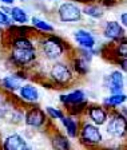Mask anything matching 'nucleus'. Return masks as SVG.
<instances>
[{"instance_id": "nucleus-26", "label": "nucleus", "mask_w": 127, "mask_h": 150, "mask_svg": "<svg viewBox=\"0 0 127 150\" xmlns=\"http://www.w3.org/2000/svg\"><path fill=\"white\" fill-rule=\"evenodd\" d=\"M46 114L48 118L54 119V121H56V119H62L63 115H64V111H63L62 109H59V107H52V106H47L46 107Z\"/></svg>"}, {"instance_id": "nucleus-24", "label": "nucleus", "mask_w": 127, "mask_h": 150, "mask_svg": "<svg viewBox=\"0 0 127 150\" xmlns=\"http://www.w3.org/2000/svg\"><path fill=\"white\" fill-rule=\"evenodd\" d=\"M111 52H112V56L116 58V62H118L119 59H122V58H127V40H126V38L122 39V40H119V42H115V46H114Z\"/></svg>"}, {"instance_id": "nucleus-8", "label": "nucleus", "mask_w": 127, "mask_h": 150, "mask_svg": "<svg viewBox=\"0 0 127 150\" xmlns=\"http://www.w3.org/2000/svg\"><path fill=\"white\" fill-rule=\"evenodd\" d=\"M103 36L115 43L126 38V30L121 23L115 22V20H109L103 25Z\"/></svg>"}, {"instance_id": "nucleus-17", "label": "nucleus", "mask_w": 127, "mask_h": 150, "mask_svg": "<svg viewBox=\"0 0 127 150\" xmlns=\"http://www.w3.org/2000/svg\"><path fill=\"white\" fill-rule=\"evenodd\" d=\"M127 97L124 93H119V94H110L109 97H106L103 99V106L107 110L111 109H116V107H121L123 103H126Z\"/></svg>"}, {"instance_id": "nucleus-9", "label": "nucleus", "mask_w": 127, "mask_h": 150, "mask_svg": "<svg viewBox=\"0 0 127 150\" xmlns=\"http://www.w3.org/2000/svg\"><path fill=\"white\" fill-rule=\"evenodd\" d=\"M86 114L90 118V121L95 123L96 126L104 125L107 122V118H109V110L103 105L100 106V105H90L88 103V106L86 109Z\"/></svg>"}, {"instance_id": "nucleus-22", "label": "nucleus", "mask_w": 127, "mask_h": 150, "mask_svg": "<svg viewBox=\"0 0 127 150\" xmlns=\"http://www.w3.org/2000/svg\"><path fill=\"white\" fill-rule=\"evenodd\" d=\"M72 66H74V70L78 72V75H80V76H86V75L90 72V62L84 60L80 56L74 58Z\"/></svg>"}, {"instance_id": "nucleus-5", "label": "nucleus", "mask_w": 127, "mask_h": 150, "mask_svg": "<svg viewBox=\"0 0 127 150\" xmlns=\"http://www.w3.org/2000/svg\"><path fill=\"white\" fill-rule=\"evenodd\" d=\"M37 59L36 48H11L9 60L19 69H24L28 66H32Z\"/></svg>"}, {"instance_id": "nucleus-13", "label": "nucleus", "mask_w": 127, "mask_h": 150, "mask_svg": "<svg viewBox=\"0 0 127 150\" xmlns=\"http://www.w3.org/2000/svg\"><path fill=\"white\" fill-rule=\"evenodd\" d=\"M19 97L22 98L23 102L27 103H37L39 102V90H37L36 86L34 84H22L20 88H19Z\"/></svg>"}, {"instance_id": "nucleus-1", "label": "nucleus", "mask_w": 127, "mask_h": 150, "mask_svg": "<svg viewBox=\"0 0 127 150\" xmlns=\"http://www.w3.org/2000/svg\"><path fill=\"white\" fill-rule=\"evenodd\" d=\"M68 44L63 40L60 36L48 34V36H44L40 40V50L44 58L48 60H56L60 59L64 52L67 51Z\"/></svg>"}, {"instance_id": "nucleus-32", "label": "nucleus", "mask_w": 127, "mask_h": 150, "mask_svg": "<svg viewBox=\"0 0 127 150\" xmlns=\"http://www.w3.org/2000/svg\"><path fill=\"white\" fill-rule=\"evenodd\" d=\"M3 34V27H1V25H0V35Z\"/></svg>"}, {"instance_id": "nucleus-29", "label": "nucleus", "mask_w": 127, "mask_h": 150, "mask_svg": "<svg viewBox=\"0 0 127 150\" xmlns=\"http://www.w3.org/2000/svg\"><path fill=\"white\" fill-rule=\"evenodd\" d=\"M119 18H121V24L126 28L127 27V12H122Z\"/></svg>"}, {"instance_id": "nucleus-7", "label": "nucleus", "mask_w": 127, "mask_h": 150, "mask_svg": "<svg viewBox=\"0 0 127 150\" xmlns=\"http://www.w3.org/2000/svg\"><path fill=\"white\" fill-rule=\"evenodd\" d=\"M23 119H24V123L28 127L42 129L47 123V114L43 109L35 106V107H30L25 111Z\"/></svg>"}, {"instance_id": "nucleus-11", "label": "nucleus", "mask_w": 127, "mask_h": 150, "mask_svg": "<svg viewBox=\"0 0 127 150\" xmlns=\"http://www.w3.org/2000/svg\"><path fill=\"white\" fill-rule=\"evenodd\" d=\"M74 39L78 47H82V48H94L96 44V38L92 35V32L83 28H79L74 32Z\"/></svg>"}, {"instance_id": "nucleus-14", "label": "nucleus", "mask_w": 127, "mask_h": 150, "mask_svg": "<svg viewBox=\"0 0 127 150\" xmlns=\"http://www.w3.org/2000/svg\"><path fill=\"white\" fill-rule=\"evenodd\" d=\"M60 122H62V125L64 126L66 135H67L68 138H72V139L78 138L80 125H79V121L76 119V117H74V115H66V114H64V115H63V118L60 119Z\"/></svg>"}, {"instance_id": "nucleus-10", "label": "nucleus", "mask_w": 127, "mask_h": 150, "mask_svg": "<svg viewBox=\"0 0 127 150\" xmlns=\"http://www.w3.org/2000/svg\"><path fill=\"white\" fill-rule=\"evenodd\" d=\"M124 87V75L121 70H114L110 72V75L106 79V88L110 91V94H119L123 93Z\"/></svg>"}, {"instance_id": "nucleus-19", "label": "nucleus", "mask_w": 127, "mask_h": 150, "mask_svg": "<svg viewBox=\"0 0 127 150\" xmlns=\"http://www.w3.org/2000/svg\"><path fill=\"white\" fill-rule=\"evenodd\" d=\"M9 16L12 19V22L16 24H27L30 18H28V13L25 9H23L22 7H13L11 6V12Z\"/></svg>"}, {"instance_id": "nucleus-3", "label": "nucleus", "mask_w": 127, "mask_h": 150, "mask_svg": "<svg viewBox=\"0 0 127 150\" xmlns=\"http://www.w3.org/2000/svg\"><path fill=\"white\" fill-rule=\"evenodd\" d=\"M106 125L107 134L112 138L122 139L126 137V117L115 109L109 110V118Z\"/></svg>"}, {"instance_id": "nucleus-27", "label": "nucleus", "mask_w": 127, "mask_h": 150, "mask_svg": "<svg viewBox=\"0 0 127 150\" xmlns=\"http://www.w3.org/2000/svg\"><path fill=\"white\" fill-rule=\"evenodd\" d=\"M12 24H15V23L12 22V19H11L9 13H6L0 9V25H1L3 28H7V27H9V25H12Z\"/></svg>"}, {"instance_id": "nucleus-20", "label": "nucleus", "mask_w": 127, "mask_h": 150, "mask_svg": "<svg viewBox=\"0 0 127 150\" xmlns=\"http://www.w3.org/2000/svg\"><path fill=\"white\" fill-rule=\"evenodd\" d=\"M31 25L36 31L44 32V34H54L55 32V28H54V25L51 23H48L47 20H43L40 18H37V16L31 18Z\"/></svg>"}, {"instance_id": "nucleus-21", "label": "nucleus", "mask_w": 127, "mask_h": 150, "mask_svg": "<svg viewBox=\"0 0 127 150\" xmlns=\"http://www.w3.org/2000/svg\"><path fill=\"white\" fill-rule=\"evenodd\" d=\"M82 9V13L86 16H90L92 19H102L104 16V9L99 4H84Z\"/></svg>"}, {"instance_id": "nucleus-2", "label": "nucleus", "mask_w": 127, "mask_h": 150, "mask_svg": "<svg viewBox=\"0 0 127 150\" xmlns=\"http://www.w3.org/2000/svg\"><path fill=\"white\" fill-rule=\"evenodd\" d=\"M79 142L86 147H96L102 144L103 137L99 130V126H96L92 122H84L79 127Z\"/></svg>"}, {"instance_id": "nucleus-12", "label": "nucleus", "mask_w": 127, "mask_h": 150, "mask_svg": "<svg viewBox=\"0 0 127 150\" xmlns=\"http://www.w3.org/2000/svg\"><path fill=\"white\" fill-rule=\"evenodd\" d=\"M3 149L6 150H25L30 149L27 145V141L22 137L20 134L15 133V134H9L8 137L4 138L3 141Z\"/></svg>"}, {"instance_id": "nucleus-6", "label": "nucleus", "mask_w": 127, "mask_h": 150, "mask_svg": "<svg viewBox=\"0 0 127 150\" xmlns=\"http://www.w3.org/2000/svg\"><path fill=\"white\" fill-rule=\"evenodd\" d=\"M80 7L71 1H64L58 8V18L62 23H76L82 19Z\"/></svg>"}, {"instance_id": "nucleus-23", "label": "nucleus", "mask_w": 127, "mask_h": 150, "mask_svg": "<svg viewBox=\"0 0 127 150\" xmlns=\"http://www.w3.org/2000/svg\"><path fill=\"white\" fill-rule=\"evenodd\" d=\"M11 47L15 48H35V44L28 36H13L9 38Z\"/></svg>"}, {"instance_id": "nucleus-18", "label": "nucleus", "mask_w": 127, "mask_h": 150, "mask_svg": "<svg viewBox=\"0 0 127 150\" xmlns=\"http://www.w3.org/2000/svg\"><path fill=\"white\" fill-rule=\"evenodd\" d=\"M51 142H52V147L56 150H67L71 149V144H70V139H68L67 135L62 134L59 131H55L51 138Z\"/></svg>"}, {"instance_id": "nucleus-25", "label": "nucleus", "mask_w": 127, "mask_h": 150, "mask_svg": "<svg viewBox=\"0 0 127 150\" xmlns=\"http://www.w3.org/2000/svg\"><path fill=\"white\" fill-rule=\"evenodd\" d=\"M87 106H88V100H87V99H84V100H82V102L76 103V105H72V106H68V107H66V109L68 110V114H70V115L79 117V115H80V114H83V112H86Z\"/></svg>"}, {"instance_id": "nucleus-31", "label": "nucleus", "mask_w": 127, "mask_h": 150, "mask_svg": "<svg viewBox=\"0 0 127 150\" xmlns=\"http://www.w3.org/2000/svg\"><path fill=\"white\" fill-rule=\"evenodd\" d=\"M74 1H79V3H87V1H94V0H74Z\"/></svg>"}, {"instance_id": "nucleus-4", "label": "nucleus", "mask_w": 127, "mask_h": 150, "mask_svg": "<svg viewBox=\"0 0 127 150\" xmlns=\"http://www.w3.org/2000/svg\"><path fill=\"white\" fill-rule=\"evenodd\" d=\"M50 79L52 84L66 87L74 82V72L71 67L64 62H55L50 69Z\"/></svg>"}, {"instance_id": "nucleus-28", "label": "nucleus", "mask_w": 127, "mask_h": 150, "mask_svg": "<svg viewBox=\"0 0 127 150\" xmlns=\"http://www.w3.org/2000/svg\"><path fill=\"white\" fill-rule=\"evenodd\" d=\"M100 4L104 7H114L118 4V0H100Z\"/></svg>"}, {"instance_id": "nucleus-16", "label": "nucleus", "mask_w": 127, "mask_h": 150, "mask_svg": "<svg viewBox=\"0 0 127 150\" xmlns=\"http://www.w3.org/2000/svg\"><path fill=\"white\" fill-rule=\"evenodd\" d=\"M23 84V81L19 76H16L15 74L12 75H7L3 79H0V86L4 90L9 91V93H16L20 88V86Z\"/></svg>"}, {"instance_id": "nucleus-30", "label": "nucleus", "mask_w": 127, "mask_h": 150, "mask_svg": "<svg viewBox=\"0 0 127 150\" xmlns=\"http://www.w3.org/2000/svg\"><path fill=\"white\" fill-rule=\"evenodd\" d=\"M1 1V4H7V6H13V3H15V0H0Z\"/></svg>"}, {"instance_id": "nucleus-15", "label": "nucleus", "mask_w": 127, "mask_h": 150, "mask_svg": "<svg viewBox=\"0 0 127 150\" xmlns=\"http://www.w3.org/2000/svg\"><path fill=\"white\" fill-rule=\"evenodd\" d=\"M86 99V93H84L82 88H76V90H72L67 94H62L59 97V100L64 107L72 106V105H76V103L82 102V100Z\"/></svg>"}]
</instances>
